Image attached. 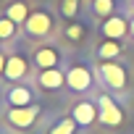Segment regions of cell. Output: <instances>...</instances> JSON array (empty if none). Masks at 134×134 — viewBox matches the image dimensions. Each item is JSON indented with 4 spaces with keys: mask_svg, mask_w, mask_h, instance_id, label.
Returning <instances> with one entry per match:
<instances>
[{
    "mask_svg": "<svg viewBox=\"0 0 134 134\" xmlns=\"http://www.w3.org/2000/svg\"><path fill=\"white\" fill-rule=\"evenodd\" d=\"M37 108L34 105H24V108H11L8 110V121L13 124V126H19V129H29L32 126V121L37 118Z\"/></svg>",
    "mask_w": 134,
    "mask_h": 134,
    "instance_id": "obj_4",
    "label": "cell"
},
{
    "mask_svg": "<svg viewBox=\"0 0 134 134\" xmlns=\"http://www.w3.org/2000/svg\"><path fill=\"white\" fill-rule=\"evenodd\" d=\"M5 16L11 19V21H26L29 16H26V5L24 3H13V5H8V11H5Z\"/></svg>",
    "mask_w": 134,
    "mask_h": 134,
    "instance_id": "obj_12",
    "label": "cell"
},
{
    "mask_svg": "<svg viewBox=\"0 0 134 134\" xmlns=\"http://www.w3.org/2000/svg\"><path fill=\"white\" fill-rule=\"evenodd\" d=\"M66 82H69L71 90L84 92L92 84V74H90V69H84V66H74V69H69V74H66Z\"/></svg>",
    "mask_w": 134,
    "mask_h": 134,
    "instance_id": "obj_5",
    "label": "cell"
},
{
    "mask_svg": "<svg viewBox=\"0 0 134 134\" xmlns=\"http://www.w3.org/2000/svg\"><path fill=\"white\" fill-rule=\"evenodd\" d=\"M74 129H76V121H74V118H63V121L53 129V134H74Z\"/></svg>",
    "mask_w": 134,
    "mask_h": 134,
    "instance_id": "obj_16",
    "label": "cell"
},
{
    "mask_svg": "<svg viewBox=\"0 0 134 134\" xmlns=\"http://www.w3.org/2000/svg\"><path fill=\"white\" fill-rule=\"evenodd\" d=\"M5 79H11V82H16V79H21L24 74H26V60L21 58V55H13V58H8L5 60Z\"/></svg>",
    "mask_w": 134,
    "mask_h": 134,
    "instance_id": "obj_8",
    "label": "cell"
},
{
    "mask_svg": "<svg viewBox=\"0 0 134 134\" xmlns=\"http://www.w3.org/2000/svg\"><path fill=\"white\" fill-rule=\"evenodd\" d=\"M126 32H129V24H126V19H118V16H108V21L103 24V34H105L108 40H121Z\"/></svg>",
    "mask_w": 134,
    "mask_h": 134,
    "instance_id": "obj_6",
    "label": "cell"
},
{
    "mask_svg": "<svg viewBox=\"0 0 134 134\" xmlns=\"http://www.w3.org/2000/svg\"><path fill=\"white\" fill-rule=\"evenodd\" d=\"M16 34V21H11L8 16L0 19V40H11Z\"/></svg>",
    "mask_w": 134,
    "mask_h": 134,
    "instance_id": "obj_15",
    "label": "cell"
},
{
    "mask_svg": "<svg viewBox=\"0 0 134 134\" xmlns=\"http://www.w3.org/2000/svg\"><path fill=\"white\" fill-rule=\"evenodd\" d=\"M97 105H100V121H103L105 126H118V124L124 121V113L118 110V105H116L108 95H100Z\"/></svg>",
    "mask_w": 134,
    "mask_h": 134,
    "instance_id": "obj_1",
    "label": "cell"
},
{
    "mask_svg": "<svg viewBox=\"0 0 134 134\" xmlns=\"http://www.w3.org/2000/svg\"><path fill=\"white\" fill-rule=\"evenodd\" d=\"M66 34H69L71 40H82V37H84V29H82L79 24H71L69 29H66Z\"/></svg>",
    "mask_w": 134,
    "mask_h": 134,
    "instance_id": "obj_18",
    "label": "cell"
},
{
    "mask_svg": "<svg viewBox=\"0 0 134 134\" xmlns=\"http://www.w3.org/2000/svg\"><path fill=\"white\" fill-rule=\"evenodd\" d=\"M79 126H90L95 118H97V110H95V105L92 103H79L76 108H74V116H71Z\"/></svg>",
    "mask_w": 134,
    "mask_h": 134,
    "instance_id": "obj_7",
    "label": "cell"
},
{
    "mask_svg": "<svg viewBox=\"0 0 134 134\" xmlns=\"http://www.w3.org/2000/svg\"><path fill=\"white\" fill-rule=\"evenodd\" d=\"M129 32H131V37H134V19H131V24H129Z\"/></svg>",
    "mask_w": 134,
    "mask_h": 134,
    "instance_id": "obj_20",
    "label": "cell"
},
{
    "mask_svg": "<svg viewBox=\"0 0 134 134\" xmlns=\"http://www.w3.org/2000/svg\"><path fill=\"white\" fill-rule=\"evenodd\" d=\"M34 63L40 66L42 71H45V69H55V63H58V53H55L53 47H40V50L34 53Z\"/></svg>",
    "mask_w": 134,
    "mask_h": 134,
    "instance_id": "obj_10",
    "label": "cell"
},
{
    "mask_svg": "<svg viewBox=\"0 0 134 134\" xmlns=\"http://www.w3.org/2000/svg\"><path fill=\"white\" fill-rule=\"evenodd\" d=\"M63 82H66V74H60L58 69H45V71L40 74V84H42L45 90H58Z\"/></svg>",
    "mask_w": 134,
    "mask_h": 134,
    "instance_id": "obj_9",
    "label": "cell"
},
{
    "mask_svg": "<svg viewBox=\"0 0 134 134\" xmlns=\"http://www.w3.org/2000/svg\"><path fill=\"white\" fill-rule=\"evenodd\" d=\"M113 0H95L92 3V11H95V16H100V19H108L110 13H113Z\"/></svg>",
    "mask_w": 134,
    "mask_h": 134,
    "instance_id": "obj_13",
    "label": "cell"
},
{
    "mask_svg": "<svg viewBox=\"0 0 134 134\" xmlns=\"http://www.w3.org/2000/svg\"><path fill=\"white\" fill-rule=\"evenodd\" d=\"M29 100H32V92H29L26 87H13V90L8 92V103H11V105H16V108L29 105Z\"/></svg>",
    "mask_w": 134,
    "mask_h": 134,
    "instance_id": "obj_11",
    "label": "cell"
},
{
    "mask_svg": "<svg viewBox=\"0 0 134 134\" xmlns=\"http://www.w3.org/2000/svg\"><path fill=\"white\" fill-rule=\"evenodd\" d=\"M76 8H79V0H63V5H60V11H63L66 19H74L76 16Z\"/></svg>",
    "mask_w": 134,
    "mask_h": 134,
    "instance_id": "obj_17",
    "label": "cell"
},
{
    "mask_svg": "<svg viewBox=\"0 0 134 134\" xmlns=\"http://www.w3.org/2000/svg\"><path fill=\"white\" fill-rule=\"evenodd\" d=\"M118 53H121V45H118V42H103L100 50H97V55L105 58V60H108V58H116Z\"/></svg>",
    "mask_w": 134,
    "mask_h": 134,
    "instance_id": "obj_14",
    "label": "cell"
},
{
    "mask_svg": "<svg viewBox=\"0 0 134 134\" xmlns=\"http://www.w3.org/2000/svg\"><path fill=\"white\" fill-rule=\"evenodd\" d=\"M24 24H26V34H32V37H42V34H47V32L53 29V19H50L45 11L32 13Z\"/></svg>",
    "mask_w": 134,
    "mask_h": 134,
    "instance_id": "obj_2",
    "label": "cell"
},
{
    "mask_svg": "<svg viewBox=\"0 0 134 134\" xmlns=\"http://www.w3.org/2000/svg\"><path fill=\"white\" fill-rule=\"evenodd\" d=\"M100 74H103V79H105V84H110L113 90H121L124 84H126V71L121 69L118 63H100Z\"/></svg>",
    "mask_w": 134,
    "mask_h": 134,
    "instance_id": "obj_3",
    "label": "cell"
},
{
    "mask_svg": "<svg viewBox=\"0 0 134 134\" xmlns=\"http://www.w3.org/2000/svg\"><path fill=\"white\" fill-rule=\"evenodd\" d=\"M3 71H5V58L0 55V74H3Z\"/></svg>",
    "mask_w": 134,
    "mask_h": 134,
    "instance_id": "obj_19",
    "label": "cell"
}]
</instances>
